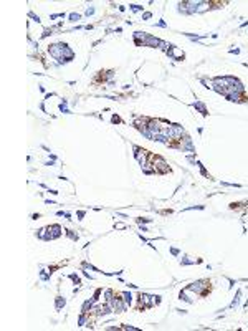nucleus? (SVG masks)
<instances>
[{"mask_svg": "<svg viewBox=\"0 0 248 331\" xmlns=\"http://www.w3.org/2000/svg\"><path fill=\"white\" fill-rule=\"evenodd\" d=\"M113 308L118 310V313H123V311L126 310V305L119 298H116V296H114V298H113Z\"/></svg>", "mask_w": 248, "mask_h": 331, "instance_id": "f257e3e1", "label": "nucleus"}, {"mask_svg": "<svg viewBox=\"0 0 248 331\" xmlns=\"http://www.w3.org/2000/svg\"><path fill=\"white\" fill-rule=\"evenodd\" d=\"M70 18H71L73 22H75V20H78V18H80V15H78V13H71V15H70Z\"/></svg>", "mask_w": 248, "mask_h": 331, "instance_id": "f03ea898", "label": "nucleus"}]
</instances>
